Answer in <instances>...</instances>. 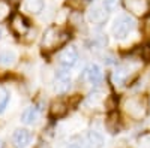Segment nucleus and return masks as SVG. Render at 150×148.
<instances>
[{"label": "nucleus", "mask_w": 150, "mask_h": 148, "mask_svg": "<svg viewBox=\"0 0 150 148\" xmlns=\"http://www.w3.org/2000/svg\"><path fill=\"white\" fill-rule=\"evenodd\" d=\"M68 112V106L65 102H62V100H56L51 103V108H50V115L54 117V118H60V117H63L66 115Z\"/></svg>", "instance_id": "obj_13"}, {"label": "nucleus", "mask_w": 150, "mask_h": 148, "mask_svg": "<svg viewBox=\"0 0 150 148\" xmlns=\"http://www.w3.org/2000/svg\"><path fill=\"white\" fill-rule=\"evenodd\" d=\"M17 60V55L12 49H3L0 51V65L2 66H12Z\"/></svg>", "instance_id": "obj_15"}, {"label": "nucleus", "mask_w": 150, "mask_h": 148, "mask_svg": "<svg viewBox=\"0 0 150 148\" xmlns=\"http://www.w3.org/2000/svg\"><path fill=\"white\" fill-rule=\"evenodd\" d=\"M132 73V69L129 65H122L116 69V72L112 73V82H114L116 85H119V87H122V85L126 84V81L129 79Z\"/></svg>", "instance_id": "obj_9"}, {"label": "nucleus", "mask_w": 150, "mask_h": 148, "mask_svg": "<svg viewBox=\"0 0 150 148\" xmlns=\"http://www.w3.org/2000/svg\"><path fill=\"white\" fill-rule=\"evenodd\" d=\"M102 69L101 66H98V65H90L89 67H87L84 70V78L87 82H90L92 85H98L99 82L102 81Z\"/></svg>", "instance_id": "obj_10"}, {"label": "nucleus", "mask_w": 150, "mask_h": 148, "mask_svg": "<svg viewBox=\"0 0 150 148\" xmlns=\"http://www.w3.org/2000/svg\"><path fill=\"white\" fill-rule=\"evenodd\" d=\"M0 148H3V144H2V141H0Z\"/></svg>", "instance_id": "obj_26"}, {"label": "nucleus", "mask_w": 150, "mask_h": 148, "mask_svg": "<svg viewBox=\"0 0 150 148\" xmlns=\"http://www.w3.org/2000/svg\"><path fill=\"white\" fill-rule=\"evenodd\" d=\"M9 100H11V94H9V91L3 90V91H2V96H0V114H3V112H5V109H6Z\"/></svg>", "instance_id": "obj_17"}, {"label": "nucleus", "mask_w": 150, "mask_h": 148, "mask_svg": "<svg viewBox=\"0 0 150 148\" xmlns=\"http://www.w3.org/2000/svg\"><path fill=\"white\" fill-rule=\"evenodd\" d=\"M8 15H9V8H8V5L3 3V2H0V20H5Z\"/></svg>", "instance_id": "obj_20"}, {"label": "nucleus", "mask_w": 150, "mask_h": 148, "mask_svg": "<svg viewBox=\"0 0 150 148\" xmlns=\"http://www.w3.org/2000/svg\"><path fill=\"white\" fill-rule=\"evenodd\" d=\"M69 34L66 32H62L57 27H50L42 38V48L44 49H56L62 45H65V42L68 41Z\"/></svg>", "instance_id": "obj_2"}, {"label": "nucleus", "mask_w": 150, "mask_h": 148, "mask_svg": "<svg viewBox=\"0 0 150 148\" xmlns=\"http://www.w3.org/2000/svg\"><path fill=\"white\" fill-rule=\"evenodd\" d=\"M116 5H117V0H104V8H105V11H112L116 8Z\"/></svg>", "instance_id": "obj_21"}, {"label": "nucleus", "mask_w": 150, "mask_h": 148, "mask_svg": "<svg viewBox=\"0 0 150 148\" xmlns=\"http://www.w3.org/2000/svg\"><path fill=\"white\" fill-rule=\"evenodd\" d=\"M90 0H69V5L72 6V8H77V9H81V8H84L87 3H89Z\"/></svg>", "instance_id": "obj_19"}, {"label": "nucleus", "mask_w": 150, "mask_h": 148, "mask_svg": "<svg viewBox=\"0 0 150 148\" xmlns=\"http://www.w3.org/2000/svg\"><path fill=\"white\" fill-rule=\"evenodd\" d=\"M123 109L131 118L134 120H143L147 115V102L143 97L131 96L123 100Z\"/></svg>", "instance_id": "obj_1"}, {"label": "nucleus", "mask_w": 150, "mask_h": 148, "mask_svg": "<svg viewBox=\"0 0 150 148\" xmlns=\"http://www.w3.org/2000/svg\"><path fill=\"white\" fill-rule=\"evenodd\" d=\"M68 148H83V147H81L80 144H71V145H69Z\"/></svg>", "instance_id": "obj_25"}, {"label": "nucleus", "mask_w": 150, "mask_h": 148, "mask_svg": "<svg viewBox=\"0 0 150 148\" xmlns=\"http://www.w3.org/2000/svg\"><path fill=\"white\" fill-rule=\"evenodd\" d=\"M44 0H26V9L32 14H39L44 9Z\"/></svg>", "instance_id": "obj_16"}, {"label": "nucleus", "mask_w": 150, "mask_h": 148, "mask_svg": "<svg viewBox=\"0 0 150 148\" xmlns=\"http://www.w3.org/2000/svg\"><path fill=\"white\" fill-rule=\"evenodd\" d=\"M71 87V76H69V72L66 67L63 69H59L56 72V79H54V90L56 93H65L68 91Z\"/></svg>", "instance_id": "obj_5"}, {"label": "nucleus", "mask_w": 150, "mask_h": 148, "mask_svg": "<svg viewBox=\"0 0 150 148\" xmlns=\"http://www.w3.org/2000/svg\"><path fill=\"white\" fill-rule=\"evenodd\" d=\"M39 114H41V109L38 106H29L24 109V112L21 114V121L24 124H35L39 118Z\"/></svg>", "instance_id": "obj_11"}, {"label": "nucleus", "mask_w": 150, "mask_h": 148, "mask_svg": "<svg viewBox=\"0 0 150 148\" xmlns=\"http://www.w3.org/2000/svg\"><path fill=\"white\" fill-rule=\"evenodd\" d=\"M143 30H144V33H146L147 36H150V15H147V17H146V20H144Z\"/></svg>", "instance_id": "obj_23"}, {"label": "nucleus", "mask_w": 150, "mask_h": 148, "mask_svg": "<svg viewBox=\"0 0 150 148\" xmlns=\"http://www.w3.org/2000/svg\"><path fill=\"white\" fill-rule=\"evenodd\" d=\"M71 21H72V24H75V26H78L80 22H83V17H81V14H78V12H75V14H72V15H71Z\"/></svg>", "instance_id": "obj_22"}, {"label": "nucleus", "mask_w": 150, "mask_h": 148, "mask_svg": "<svg viewBox=\"0 0 150 148\" xmlns=\"http://www.w3.org/2000/svg\"><path fill=\"white\" fill-rule=\"evenodd\" d=\"M32 141V135L27 129H17L12 135V145L15 148H26Z\"/></svg>", "instance_id": "obj_6"}, {"label": "nucleus", "mask_w": 150, "mask_h": 148, "mask_svg": "<svg viewBox=\"0 0 150 148\" xmlns=\"http://www.w3.org/2000/svg\"><path fill=\"white\" fill-rule=\"evenodd\" d=\"M11 29L15 34L24 36L29 32V24H27L26 18H24L21 14H14L12 18H11Z\"/></svg>", "instance_id": "obj_7"}, {"label": "nucleus", "mask_w": 150, "mask_h": 148, "mask_svg": "<svg viewBox=\"0 0 150 148\" xmlns=\"http://www.w3.org/2000/svg\"><path fill=\"white\" fill-rule=\"evenodd\" d=\"M134 29H135V21L129 15H122L112 24V34H114L116 39H123Z\"/></svg>", "instance_id": "obj_3"}, {"label": "nucleus", "mask_w": 150, "mask_h": 148, "mask_svg": "<svg viewBox=\"0 0 150 148\" xmlns=\"http://www.w3.org/2000/svg\"><path fill=\"white\" fill-rule=\"evenodd\" d=\"M125 8L129 12H132L134 15H144L147 9H149V3L147 0H125Z\"/></svg>", "instance_id": "obj_8"}, {"label": "nucleus", "mask_w": 150, "mask_h": 148, "mask_svg": "<svg viewBox=\"0 0 150 148\" xmlns=\"http://www.w3.org/2000/svg\"><path fill=\"white\" fill-rule=\"evenodd\" d=\"M107 14H108V11H105V8L95 6L89 12V21L93 24H102L107 20Z\"/></svg>", "instance_id": "obj_12"}, {"label": "nucleus", "mask_w": 150, "mask_h": 148, "mask_svg": "<svg viewBox=\"0 0 150 148\" xmlns=\"http://www.w3.org/2000/svg\"><path fill=\"white\" fill-rule=\"evenodd\" d=\"M87 141H89L90 148H102L104 145V136L98 130H90L87 135Z\"/></svg>", "instance_id": "obj_14"}, {"label": "nucleus", "mask_w": 150, "mask_h": 148, "mask_svg": "<svg viewBox=\"0 0 150 148\" xmlns=\"http://www.w3.org/2000/svg\"><path fill=\"white\" fill-rule=\"evenodd\" d=\"M36 148H50V145H48V144H45V142H41V144L38 145Z\"/></svg>", "instance_id": "obj_24"}, {"label": "nucleus", "mask_w": 150, "mask_h": 148, "mask_svg": "<svg viewBox=\"0 0 150 148\" xmlns=\"http://www.w3.org/2000/svg\"><path fill=\"white\" fill-rule=\"evenodd\" d=\"M57 60H59V65L62 67L69 69V67L77 65V61H78V51L74 46H66L63 51H60Z\"/></svg>", "instance_id": "obj_4"}, {"label": "nucleus", "mask_w": 150, "mask_h": 148, "mask_svg": "<svg viewBox=\"0 0 150 148\" xmlns=\"http://www.w3.org/2000/svg\"><path fill=\"white\" fill-rule=\"evenodd\" d=\"M104 99V96H102V91L101 90H95V91H92L90 94H89V97H87V100H89L90 103H93V105H96V103H99Z\"/></svg>", "instance_id": "obj_18"}]
</instances>
